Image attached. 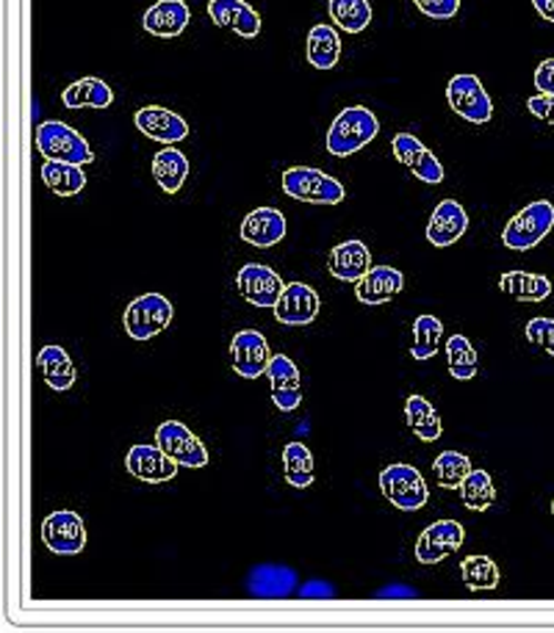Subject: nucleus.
<instances>
[{
  "mask_svg": "<svg viewBox=\"0 0 554 633\" xmlns=\"http://www.w3.org/2000/svg\"><path fill=\"white\" fill-rule=\"evenodd\" d=\"M377 133H380L377 116H374L366 105H350V109H344L333 120L324 144H328L330 155L346 159V155H355L357 150H363L369 142H374Z\"/></svg>",
  "mask_w": 554,
  "mask_h": 633,
  "instance_id": "1",
  "label": "nucleus"
},
{
  "mask_svg": "<svg viewBox=\"0 0 554 633\" xmlns=\"http://www.w3.org/2000/svg\"><path fill=\"white\" fill-rule=\"evenodd\" d=\"M33 142H37L39 155H44V161H64V164L83 166V164H92V159H94L87 139L59 120L42 122V125L37 127Z\"/></svg>",
  "mask_w": 554,
  "mask_h": 633,
  "instance_id": "2",
  "label": "nucleus"
},
{
  "mask_svg": "<svg viewBox=\"0 0 554 633\" xmlns=\"http://www.w3.org/2000/svg\"><path fill=\"white\" fill-rule=\"evenodd\" d=\"M552 227L554 205L550 200H535V203H530L527 208H522L507 222L505 233H502V244L516 252L533 249V246H538L552 233Z\"/></svg>",
  "mask_w": 554,
  "mask_h": 633,
  "instance_id": "3",
  "label": "nucleus"
},
{
  "mask_svg": "<svg viewBox=\"0 0 554 633\" xmlns=\"http://www.w3.org/2000/svg\"><path fill=\"white\" fill-rule=\"evenodd\" d=\"M283 192L291 200L311 205H339L344 203L346 192L335 177L324 175L322 170H311V166H294V170L283 172Z\"/></svg>",
  "mask_w": 554,
  "mask_h": 633,
  "instance_id": "4",
  "label": "nucleus"
},
{
  "mask_svg": "<svg viewBox=\"0 0 554 633\" xmlns=\"http://www.w3.org/2000/svg\"><path fill=\"white\" fill-rule=\"evenodd\" d=\"M380 490L402 512H419L430 501L427 481H424V476L413 464H389L380 473Z\"/></svg>",
  "mask_w": 554,
  "mask_h": 633,
  "instance_id": "5",
  "label": "nucleus"
},
{
  "mask_svg": "<svg viewBox=\"0 0 554 633\" xmlns=\"http://www.w3.org/2000/svg\"><path fill=\"white\" fill-rule=\"evenodd\" d=\"M172 321V305L167 296L161 294H144L139 299H133L128 305L122 324H125V333L133 340H150L159 333H164Z\"/></svg>",
  "mask_w": 554,
  "mask_h": 633,
  "instance_id": "6",
  "label": "nucleus"
},
{
  "mask_svg": "<svg viewBox=\"0 0 554 633\" xmlns=\"http://www.w3.org/2000/svg\"><path fill=\"white\" fill-rule=\"evenodd\" d=\"M42 542L56 557H78L87 548V525L72 509H56L42 520Z\"/></svg>",
  "mask_w": 554,
  "mask_h": 633,
  "instance_id": "7",
  "label": "nucleus"
},
{
  "mask_svg": "<svg viewBox=\"0 0 554 633\" xmlns=\"http://www.w3.org/2000/svg\"><path fill=\"white\" fill-rule=\"evenodd\" d=\"M446 100H450V109L457 116H463L466 122L474 125H483L494 116V103H491V94L485 92V86L480 83L477 75H455L446 86Z\"/></svg>",
  "mask_w": 554,
  "mask_h": 633,
  "instance_id": "8",
  "label": "nucleus"
},
{
  "mask_svg": "<svg viewBox=\"0 0 554 633\" xmlns=\"http://www.w3.org/2000/svg\"><path fill=\"white\" fill-rule=\"evenodd\" d=\"M155 442L164 448L167 457H172L183 468H205L209 464V451L187 423L164 421L155 429Z\"/></svg>",
  "mask_w": 554,
  "mask_h": 633,
  "instance_id": "9",
  "label": "nucleus"
},
{
  "mask_svg": "<svg viewBox=\"0 0 554 633\" xmlns=\"http://www.w3.org/2000/svg\"><path fill=\"white\" fill-rule=\"evenodd\" d=\"M125 468L133 479L148 481V484H164V481L175 479L181 464L172 457H167V451L159 442H155V446L137 442V446H131V451H128Z\"/></svg>",
  "mask_w": 554,
  "mask_h": 633,
  "instance_id": "10",
  "label": "nucleus"
},
{
  "mask_svg": "<svg viewBox=\"0 0 554 633\" xmlns=\"http://www.w3.org/2000/svg\"><path fill=\"white\" fill-rule=\"evenodd\" d=\"M231 357H233V371L244 379H259L264 377L270 368V344L259 329H242L233 335L231 340Z\"/></svg>",
  "mask_w": 554,
  "mask_h": 633,
  "instance_id": "11",
  "label": "nucleus"
},
{
  "mask_svg": "<svg viewBox=\"0 0 554 633\" xmlns=\"http://www.w3.org/2000/svg\"><path fill=\"white\" fill-rule=\"evenodd\" d=\"M236 285L239 294L255 307H275L285 288L275 268L264 266V263H248V266L239 268Z\"/></svg>",
  "mask_w": 554,
  "mask_h": 633,
  "instance_id": "12",
  "label": "nucleus"
},
{
  "mask_svg": "<svg viewBox=\"0 0 554 633\" xmlns=\"http://www.w3.org/2000/svg\"><path fill=\"white\" fill-rule=\"evenodd\" d=\"M275 318L285 327H305L322 310V299H319L316 290L305 283H289L280 294L278 305L272 307Z\"/></svg>",
  "mask_w": 554,
  "mask_h": 633,
  "instance_id": "13",
  "label": "nucleus"
},
{
  "mask_svg": "<svg viewBox=\"0 0 554 633\" xmlns=\"http://www.w3.org/2000/svg\"><path fill=\"white\" fill-rule=\"evenodd\" d=\"M391 150H394L396 161L405 164L422 183H430V186L444 183V166H441V161L435 159L413 133H396L394 142H391Z\"/></svg>",
  "mask_w": 554,
  "mask_h": 633,
  "instance_id": "14",
  "label": "nucleus"
},
{
  "mask_svg": "<svg viewBox=\"0 0 554 633\" xmlns=\"http://www.w3.org/2000/svg\"><path fill=\"white\" fill-rule=\"evenodd\" d=\"M463 540H466V531L457 520H439V523L427 525L419 537L416 559L422 564L444 562L450 553H455L463 545Z\"/></svg>",
  "mask_w": 554,
  "mask_h": 633,
  "instance_id": "15",
  "label": "nucleus"
},
{
  "mask_svg": "<svg viewBox=\"0 0 554 633\" xmlns=\"http://www.w3.org/2000/svg\"><path fill=\"white\" fill-rule=\"evenodd\" d=\"M133 122H137V127L144 136L167 144V147L183 142L189 136V122L181 114H175V111L164 109V105H144L142 111H137Z\"/></svg>",
  "mask_w": 554,
  "mask_h": 633,
  "instance_id": "16",
  "label": "nucleus"
},
{
  "mask_svg": "<svg viewBox=\"0 0 554 633\" xmlns=\"http://www.w3.org/2000/svg\"><path fill=\"white\" fill-rule=\"evenodd\" d=\"M266 377H270L272 401H275L278 410L280 412L296 410L302 401V385H300V368L294 366V360H289L285 355H272Z\"/></svg>",
  "mask_w": 554,
  "mask_h": 633,
  "instance_id": "17",
  "label": "nucleus"
},
{
  "mask_svg": "<svg viewBox=\"0 0 554 633\" xmlns=\"http://www.w3.org/2000/svg\"><path fill=\"white\" fill-rule=\"evenodd\" d=\"M189 22H192V11L183 0H155L142 17L144 31L159 39L181 37Z\"/></svg>",
  "mask_w": 554,
  "mask_h": 633,
  "instance_id": "18",
  "label": "nucleus"
},
{
  "mask_svg": "<svg viewBox=\"0 0 554 633\" xmlns=\"http://www.w3.org/2000/svg\"><path fill=\"white\" fill-rule=\"evenodd\" d=\"M466 229L469 216L466 211H463V205L455 203V200H441V203L435 205L433 216H430L427 241L433 246H439V249H444V246H452L455 241H461L463 235H466Z\"/></svg>",
  "mask_w": 554,
  "mask_h": 633,
  "instance_id": "19",
  "label": "nucleus"
},
{
  "mask_svg": "<svg viewBox=\"0 0 554 633\" xmlns=\"http://www.w3.org/2000/svg\"><path fill=\"white\" fill-rule=\"evenodd\" d=\"M328 268L341 283H361L369 268H372V252L363 241H344V244L333 246L328 257Z\"/></svg>",
  "mask_w": 554,
  "mask_h": 633,
  "instance_id": "20",
  "label": "nucleus"
},
{
  "mask_svg": "<svg viewBox=\"0 0 554 633\" xmlns=\"http://www.w3.org/2000/svg\"><path fill=\"white\" fill-rule=\"evenodd\" d=\"M355 296L361 305H385L405 288V274L394 266H372L361 283H355Z\"/></svg>",
  "mask_w": 554,
  "mask_h": 633,
  "instance_id": "21",
  "label": "nucleus"
},
{
  "mask_svg": "<svg viewBox=\"0 0 554 633\" xmlns=\"http://www.w3.org/2000/svg\"><path fill=\"white\" fill-rule=\"evenodd\" d=\"M209 14L214 25L233 28L244 39H255L261 33V14L248 0H211Z\"/></svg>",
  "mask_w": 554,
  "mask_h": 633,
  "instance_id": "22",
  "label": "nucleus"
},
{
  "mask_svg": "<svg viewBox=\"0 0 554 633\" xmlns=\"http://www.w3.org/2000/svg\"><path fill=\"white\" fill-rule=\"evenodd\" d=\"M285 238V216L278 208H255L244 216L242 241L270 249Z\"/></svg>",
  "mask_w": 554,
  "mask_h": 633,
  "instance_id": "23",
  "label": "nucleus"
},
{
  "mask_svg": "<svg viewBox=\"0 0 554 633\" xmlns=\"http://www.w3.org/2000/svg\"><path fill=\"white\" fill-rule=\"evenodd\" d=\"M37 368L42 371L48 388L59 390V394L61 390H70L78 379L75 366H72L70 355L61 346H44L37 355Z\"/></svg>",
  "mask_w": 554,
  "mask_h": 633,
  "instance_id": "24",
  "label": "nucleus"
},
{
  "mask_svg": "<svg viewBox=\"0 0 554 633\" xmlns=\"http://www.w3.org/2000/svg\"><path fill=\"white\" fill-rule=\"evenodd\" d=\"M61 103L67 109H109L114 103V94H111L109 83L100 81V78H81V81L70 83V86L61 92Z\"/></svg>",
  "mask_w": 554,
  "mask_h": 633,
  "instance_id": "25",
  "label": "nucleus"
},
{
  "mask_svg": "<svg viewBox=\"0 0 554 633\" xmlns=\"http://www.w3.org/2000/svg\"><path fill=\"white\" fill-rule=\"evenodd\" d=\"M296 586V575L289 568H280V564H264V568H255L250 573L248 590L259 598H285L291 595Z\"/></svg>",
  "mask_w": 554,
  "mask_h": 633,
  "instance_id": "26",
  "label": "nucleus"
},
{
  "mask_svg": "<svg viewBox=\"0 0 554 633\" xmlns=\"http://www.w3.org/2000/svg\"><path fill=\"white\" fill-rule=\"evenodd\" d=\"M153 177L167 194H178L189 177V159L175 147H164L153 155Z\"/></svg>",
  "mask_w": 554,
  "mask_h": 633,
  "instance_id": "27",
  "label": "nucleus"
},
{
  "mask_svg": "<svg viewBox=\"0 0 554 633\" xmlns=\"http://www.w3.org/2000/svg\"><path fill=\"white\" fill-rule=\"evenodd\" d=\"M44 186L56 194V197H75L87 186V175L78 164H64V161H44L42 170Z\"/></svg>",
  "mask_w": 554,
  "mask_h": 633,
  "instance_id": "28",
  "label": "nucleus"
},
{
  "mask_svg": "<svg viewBox=\"0 0 554 633\" xmlns=\"http://www.w3.org/2000/svg\"><path fill=\"white\" fill-rule=\"evenodd\" d=\"M341 59V37L333 25H313L308 31V61L316 70H333Z\"/></svg>",
  "mask_w": 554,
  "mask_h": 633,
  "instance_id": "29",
  "label": "nucleus"
},
{
  "mask_svg": "<svg viewBox=\"0 0 554 633\" xmlns=\"http://www.w3.org/2000/svg\"><path fill=\"white\" fill-rule=\"evenodd\" d=\"M500 288L518 302H544L552 294L550 277L530 272H505L500 277Z\"/></svg>",
  "mask_w": 554,
  "mask_h": 633,
  "instance_id": "30",
  "label": "nucleus"
},
{
  "mask_svg": "<svg viewBox=\"0 0 554 633\" xmlns=\"http://www.w3.org/2000/svg\"><path fill=\"white\" fill-rule=\"evenodd\" d=\"M405 418L413 435L424 442H435L441 437V431H444L439 412H435V407L430 405L424 396L413 394L411 399L405 401Z\"/></svg>",
  "mask_w": 554,
  "mask_h": 633,
  "instance_id": "31",
  "label": "nucleus"
},
{
  "mask_svg": "<svg viewBox=\"0 0 554 633\" xmlns=\"http://www.w3.org/2000/svg\"><path fill=\"white\" fill-rule=\"evenodd\" d=\"M330 20L346 33L366 31L372 22V6L369 0H330L328 3Z\"/></svg>",
  "mask_w": 554,
  "mask_h": 633,
  "instance_id": "32",
  "label": "nucleus"
},
{
  "mask_svg": "<svg viewBox=\"0 0 554 633\" xmlns=\"http://www.w3.org/2000/svg\"><path fill=\"white\" fill-rule=\"evenodd\" d=\"M285 481L296 490H305L313 484V453L305 442H289L283 448Z\"/></svg>",
  "mask_w": 554,
  "mask_h": 633,
  "instance_id": "33",
  "label": "nucleus"
},
{
  "mask_svg": "<svg viewBox=\"0 0 554 633\" xmlns=\"http://www.w3.org/2000/svg\"><path fill=\"white\" fill-rule=\"evenodd\" d=\"M461 575L466 581V586L472 592H488L500 586V568L491 557H483V553H474V557H466L461 564Z\"/></svg>",
  "mask_w": 554,
  "mask_h": 633,
  "instance_id": "34",
  "label": "nucleus"
},
{
  "mask_svg": "<svg viewBox=\"0 0 554 633\" xmlns=\"http://www.w3.org/2000/svg\"><path fill=\"white\" fill-rule=\"evenodd\" d=\"M446 363H450V374L457 382H469V379L477 377V351L469 344L466 335H452L446 340Z\"/></svg>",
  "mask_w": 554,
  "mask_h": 633,
  "instance_id": "35",
  "label": "nucleus"
},
{
  "mask_svg": "<svg viewBox=\"0 0 554 633\" xmlns=\"http://www.w3.org/2000/svg\"><path fill=\"white\" fill-rule=\"evenodd\" d=\"M461 498L463 507L472 509V512H485V509L494 507L496 487L491 473H485V470H472V473L466 476V481L461 484Z\"/></svg>",
  "mask_w": 554,
  "mask_h": 633,
  "instance_id": "36",
  "label": "nucleus"
},
{
  "mask_svg": "<svg viewBox=\"0 0 554 633\" xmlns=\"http://www.w3.org/2000/svg\"><path fill=\"white\" fill-rule=\"evenodd\" d=\"M441 338H444V324H441L435 316H427V313L419 316L416 321H413V349H411L413 360L419 363L430 360V357L439 351Z\"/></svg>",
  "mask_w": 554,
  "mask_h": 633,
  "instance_id": "37",
  "label": "nucleus"
},
{
  "mask_svg": "<svg viewBox=\"0 0 554 633\" xmlns=\"http://www.w3.org/2000/svg\"><path fill=\"white\" fill-rule=\"evenodd\" d=\"M433 468H435V479H439V484L444 487V490H461L466 476L474 470L466 453H457V451L439 453Z\"/></svg>",
  "mask_w": 554,
  "mask_h": 633,
  "instance_id": "38",
  "label": "nucleus"
},
{
  "mask_svg": "<svg viewBox=\"0 0 554 633\" xmlns=\"http://www.w3.org/2000/svg\"><path fill=\"white\" fill-rule=\"evenodd\" d=\"M524 335H527L530 344L541 346L546 355L554 357V318H533L524 327Z\"/></svg>",
  "mask_w": 554,
  "mask_h": 633,
  "instance_id": "39",
  "label": "nucleus"
},
{
  "mask_svg": "<svg viewBox=\"0 0 554 633\" xmlns=\"http://www.w3.org/2000/svg\"><path fill=\"white\" fill-rule=\"evenodd\" d=\"M413 3L424 17H433V20H452L461 9V0H413Z\"/></svg>",
  "mask_w": 554,
  "mask_h": 633,
  "instance_id": "40",
  "label": "nucleus"
},
{
  "mask_svg": "<svg viewBox=\"0 0 554 633\" xmlns=\"http://www.w3.org/2000/svg\"><path fill=\"white\" fill-rule=\"evenodd\" d=\"M527 109L533 116L554 125V94H535V98L527 100Z\"/></svg>",
  "mask_w": 554,
  "mask_h": 633,
  "instance_id": "41",
  "label": "nucleus"
},
{
  "mask_svg": "<svg viewBox=\"0 0 554 633\" xmlns=\"http://www.w3.org/2000/svg\"><path fill=\"white\" fill-rule=\"evenodd\" d=\"M535 89L541 94H554V59L541 61V67L535 70Z\"/></svg>",
  "mask_w": 554,
  "mask_h": 633,
  "instance_id": "42",
  "label": "nucleus"
},
{
  "mask_svg": "<svg viewBox=\"0 0 554 633\" xmlns=\"http://www.w3.org/2000/svg\"><path fill=\"white\" fill-rule=\"evenodd\" d=\"M302 598H333V586L324 584V581H311L300 590Z\"/></svg>",
  "mask_w": 554,
  "mask_h": 633,
  "instance_id": "43",
  "label": "nucleus"
},
{
  "mask_svg": "<svg viewBox=\"0 0 554 633\" xmlns=\"http://www.w3.org/2000/svg\"><path fill=\"white\" fill-rule=\"evenodd\" d=\"M380 598H416V590L411 586H385V590L377 592Z\"/></svg>",
  "mask_w": 554,
  "mask_h": 633,
  "instance_id": "44",
  "label": "nucleus"
},
{
  "mask_svg": "<svg viewBox=\"0 0 554 633\" xmlns=\"http://www.w3.org/2000/svg\"><path fill=\"white\" fill-rule=\"evenodd\" d=\"M533 6H535V11L544 17V20L554 22V0H533Z\"/></svg>",
  "mask_w": 554,
  "mask_h": 633,
  "instance_id": "45",
  "label": "nucleus"
},
{
  "mask_svg": "<svg viewBox=\"0 0 554 633\" xmlns=\"http://www.w3.org/2000/svg\"><path fill=\"white\" fill-rule=\"evenodd\" d=\"M552 514H554V501H552Z\"/></svg>",
  "mask_w": 554,
  "mask_h": 633,
  "instance_id": "46",
  "label": "nucleus"
}]
</instances>
